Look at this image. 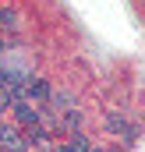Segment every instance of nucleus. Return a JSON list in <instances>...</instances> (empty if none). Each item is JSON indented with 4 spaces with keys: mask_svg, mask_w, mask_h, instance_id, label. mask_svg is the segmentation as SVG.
<instances>
[{
    "mask_svg": "<svg viewBox=\"0 0 145 152\" xmlns=\"http://www.w3.org/2000/svg\"><path fill=\"white\" fill-rule=\"evenodd\" d=\"M14 117H18L21 127H36V124H39V110L32 106V103H25V99L14 103Z\"/></svg>",
    "mask_w": 145,
    "mask_h": 152,
    "instance_id": "1",
    "label": "nucleus"
},
{
    "mask_svg": "<svg viewBox=\"0 0 145 152\" xmlns=\"http://www.w3.org/2000/svg\"><path fill=\"white\" fill-rule=\"evenodd\" d=\"M21 99H50V85H46L42 78H29V81H25ZM14 103H18V99H14Z\"/></svg>",
    "mask_w": 145,
    "mask_h": 152,
    "instance_id": "2",
    "label": "nucleus"
},
{
    "mask_svg": "<svg viewBox=\"0 0 145 152\" xmlns=\"http://www.w3.org/2000/svg\"><path fill=\"white\" fill-rule=\"evenodd\" d=\"M0 142H4V149H7V152H25V142H21V134H18V127H4V134H0Z\"/></svg>",
    "mask_w": 145,
    "mask_h": 152,
    "instance_id": "3",
    "label": "nucleus"
},
{
    "mask_svg": "<svg viewBox=\"0 0 145 152\" xmlns=\"http://www.w3.org/2000/svg\"><path fill=\"white\" fill-rule=\"evenodd\" d=\"M7 106H14V88L7 85V75L0 71V113H4Z\"/></svg>",
    "mask_w": 145,
    "mask_h": 152,
    "instance_id": "4",
    "label": "nucleus"
},
{
    "mask_svg": "<svg viewBox=\"0 0 145 152\" xmlns=\"http://www.w3.org/2000/svg\"><path fill=\"white\" fill-rule=\"evenodd\" d=\"M92 149V145H89V138H85V134H74L71 142H64V145H60V152H89Z\"/></svg>",
    "mask_w": 145,
    "mask_h": 152,
    "instance_id": "5",
    "label": "nucleus"
},
{
    "mask_svg": "<svg viewBox=\"0 0 145 152\" xmlns=\"http://www.w3.org/2000/svg\"><path fill=\"white\" fill-rule=\"evenodd\" d=\"M14 25H18L14 11H11V7H0V28H14Z\"/></svg>",
    "mask_w": 145,
    "mask_h": 152,
    "instance_id": "6",
    "label": "nucleus"
},
{
    "mask_svg": "<svg viewBox=\"0 0 145 152\" xmlns=\"http://www.w3.org/2000/svg\"><path fill=\"white\" fill-rule=\"evenodd\" d=\"M0 134H4V120H0Z\"/></svg>",
    "mask_w": 145,
    "mask_h": 152,
    "instance_id": "7",
    "label": "nucleus"
},
{
    "mask_svg": "<svg viewBox=\"0 0 145 152\" xmlns=\"http://www.w3.org/2000/svg\"><path fill=\"white\" fill-rule=\"evenodd\" d=\"M0 50H4V46H0Z\"/></svg>",
    "mask_w": 145,
    "mask_h": 152,
    "instance_id": "8",
    "label": "nucleus"
}]
</instances>
